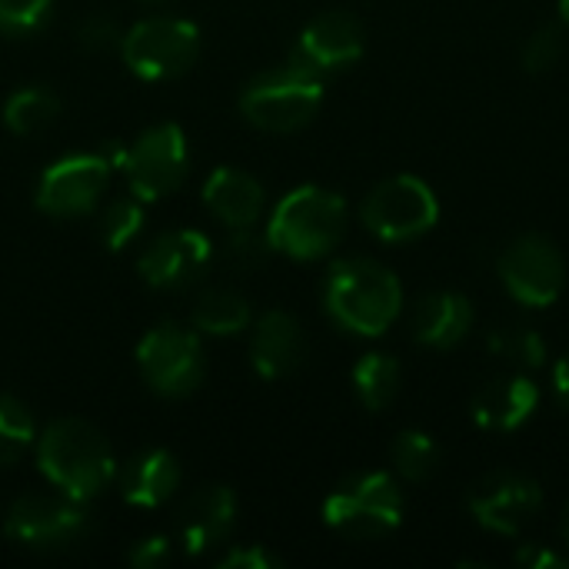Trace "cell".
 <instances>
[{
  "instance_id": "3",
  "label": "cell",
  "mask_w": 569,
  "mask_h": 569,
  "mask_svg": "<svg viewBox=\"0 0 569 569\" xmlns=\"http://www.w3.org/2000/svg\"><path fill=\"white\" fill-rule=\"evenodd\" d=\"M347 233V203L340 193L327 187H297L290 190L270 223H267V240L277 253L293 257V260H320Z\"/></svg>"
},
{
  "instance_id": "23",
  "label": "cell",
  "mask_w": 569,
  "mask_h": 569,
  "mask_svg": "<svg viewBox=\"0 0 569 569\" xmlns=\"http://www.w3.org/2000/svg\"><path fill=\"white\" fill-rule=\"evenodd\" d=\"M57 117H60V100L47 87H20L3 103V123L17 137L43 133L47 127H53Z\"/></svg>"
},
{
  "instance_id": "38",
  "label": "cell",
  "mask_w": 569,
  "mask_h": 569,
  "mask_svg": "<svg viewBox=\"0 0 569 569\" xmlns=\"http://www.w3.org/2000/svg\"><path fill=\"white\" fill-rule=\"evenodd\" d=\"M560 20L569 27V0H560Z\"/></svg>"
},
{
  "instance_id": "5",
  "label": "cell",
  "mask_w": 569,
  "mask_h": 569,
  "mask_svg": "<svg viewBox=\"0 0 569 569\" xmlns=\"http://www.w3.org/2000/svg\"><path fill=\"white\" fill-rule=\"evenodd\" d=\"M323 520L350 540H380L400 527L403 493L390 473H360L327 497Z\"/></svg>"
},
{
  "instance_id": "34",
  "label": "cell",
  "mask_w": 569,
  "mask_h": 569,
  "mask_svg": "<svg viewBox=\"0 0 569 569\" xmlns=\"http://www.w3.org/2000/svg\"><path fill=\"white\" fill-rule=\"evenodd\" d=\"M127 560L137 569H160L170 560V540L167 537H147L127 553Z\"/></svg>"
},
{
  "instance_id": "28",
  "label": "cell",
  "mask_w": 569,
  "mask_h": 569,
  "mask_svg": "<svg viewBox=\"0 0 569 569\" xmlns=\"http://www.w3.org/2000/svg\"><path fill=\"white\" fill-rule=\"evenodd\" d=\"M487 347H490V353H497L510 363H520L527 370H537L547 360L543 337L537 330H527V327H500L487 337Z\"/></svg>"
},
{
  "instance_id": "4",
  "label": "cell",
  "mask_w": 569,
  "mask_h": 569,
  "mask_svg": "<svg viewBox=\"0 0 569 569\" xmlns=\"http://www.w3.org/2000/svg\"><path fill=\"white\" fill-rule=\"evenodd\" d=\"M323 103V77L290 60L263 70L240 93V113L267 133H293L307 127Z\"/></svg>"
},
{
  "instance_id": "31",
  "label": "cell",
  "mask_w": 569,
  "mask_h": 569,
  "mask_svg": "<svg viewBox=\"0 0 569 569\" xmlns=\"http://www.w3.org/2000/svg\"><path fill=\"white\" fill-rule=\"evenodd\" d=\"M53 0H0V37H30L50 20Z\"/></svg>"
},
{
  "instance_id": "36",
  "label": "cell",
  "mask_w": 569,
  "mask_h": 569,
  "mask_svg": "<svg viewBox=\"0 0 569 569\" xmlns=\"http://www.w3.org/2000/svg\"><path fill=\"white\" fill-rule=\"evenodd\" d=\"M553 390H557L560 407L569 410V353L567 357H560L557 367H553Z\"/></svg>"
},
{
  "instance_id": "12",
  "label": "cell",
  "mask_w": 569,
  "mask_h": 569,
  "mask_svg": "<svg viewBox=\"0 0 569 569\" xmlns=\"http://www.w3.org/2000/svg\"><path fill=\"white\" fill-rule=\"evenodd\" d=\"M110 160L103 153H73L57 163H50L37 183V207L47 217L70 220L90 213L107 183H110Z\"/></svg>"
},
{
  "instance_id": "6",
  "label": "cell",
  "mask_w": 569,
  "mask_h": 569,
  "mask_svg": "<svg viewBox=\"0 0 569 569\" xmlns=\"http://www.w3.org/2000/svg\"><path fill=\"white\" fill-rule=\"evenodd\" d=\"M137 367L153 393L180 400L203 383V373H207L203 343H200L197 330L163 320L143 333V340L137 347Z\"/></svg>"
},
{
  "instance_id": "17",
  "label": "cell",
  "mask_w": 569,
  "mask_h": 569,
  "mask_svg": "<svg viewBox=\"0 0 569 569\" xmlns=\"http://www.w3.org/2000/svg\"><path fill=\"white\" fill-rule=\"evenodd\" d=\"M307 360V333L297 317L270 310L257 320L250 340V363L263 380H283Z\"/></svg>"
},
{
  "instance_id": "11",
  "label": "cell",
  "mask_w": 569,
  "mask_h": 569,
  "mask_svg": "<svg viewBox=\"0 0 569 569\" xmlns=\"http://www.w3.org/2000/svg\"><path fill=\"white\" fill-rule=\"evenodd\" d=\"M500 280L523 307H553L567 287V263L553 240L543 233H523L500 253Z\"/></svg>"
},
{
  "instance_id": "37",
  "label": "cell",
  "mask_w": 569,
  "mask_h": 569,
  "mask_svg": "<svg viewBox=\"0 0 569 569\" xmlns=\"http://www.w3.org/2000/svg\"><path fill=\"white\" fill-rule=\"evenodd\" d=\"M560 533H563V540H567V547H569V503H567V510H563V523H560Z\"/></svg>"
},
{
  "instance_id": "27",
  "label": "cell",
  "mask_w": 569,
  "mask_h": 569,
  "mask_svg": "<svg viewBox=\"0 0 569 569\" xmlns=\"http://www.w3.org/2000/svg\"><path fill=\"white\" fill-rule=\"evenodd\" d=\"M270 250L267 233L260 237L250 227H230V237L217 247V257L230 273H253L270 260Z\"/></svg>"
},
{
  "instance_id": "26",
  "label": "cell",
  "mask_w": 569,
  "mask_h": 569,
  "mask_svg": "<svg viewBox=\"0 0 569 569\" xmlns=\"http://www.w3.org/2000/svg\"><path fill=\"white\" fill-rule=\"evenodd\" d=\"M393 467L403 480L410 483H423L437 473L440 467V450L433 443L430 433L423 430H403L397 440H393Z\"/></svg>"
},
{
  "instance_id": "18",
  "label": "cell",
  "mask_w": 569,
  "mask_h": 569,
  "mask_svg": "<svg viewBox=\"0 0 569 569\" xmlns=\"http://www.w3.org/2000/svg\"><path fill=\"white\" fill-rule=\"evenodd\" d=\"M540 407V387L530 377H500L483 383L473 397V420L480 430L510 433L520 430Z\"/></svg>"
},
{
  "instance_id": "32",
  "label": "cell",
  "mask_w": 569,
  "mask_h": 569,
  "mask_svg": "<svg viewBox=\"0 0 569 569\" xmlns=\"http://www.w3.org/2000/svg\"><path fill=\"white\" fill-rule=\"evenodd\" d=\"M123 40V30L117 27L113 17L107 13H90L80 27H77V43L90 53H100V50H110V47H120Z\"/></svg>"
},
{
  "instance_id": "15",
  "label": "cell",
  "mask_w": 569,
  "mask_h": 569,
  "mask_svg": "<svg viewBox=\"0 0 569 569\" xmlns=\"http://www.w3.org/2000/svg\"><path fill=\"white\" fill-rule=\"evenodd\" d=\"M360 57H363V27H360V20L353 13H343V10H330V13L313 17L303 27L290 60H297L307 70L323 77L330 70H343V67L357 63Z\"/></svg>"
},
{
  "instance_id": "7",
  "label": "cell",
  "mask_w": 569,
  "mask_h": 569,
  "mask_svg": "<svg viewBox=\"0 0 569 569\" xmlns=\"http://www.w3.org/2000/svg\"><path fill=\"white\" fill-rule=\"evenodd\" d=\"M123 63L143 80H173L200 57V30L180 17H147L120 40Z\"/></svg>"
},
{
  "instance_id": "16",
  "label": "cell",
  "mask_w": 569,
  "mask_h": 569,
  "mask_svg": "<svg viewBox=\"0 0 569 569\" xmlns=\"http://www.w3.org/2000/svg\"><path fill=\"white\" fill-rule=\"evenodd\" d=\"M237 520V497L230 487H200L187 497V503L177 513V533L190 557L210 553L220 547Z\"/></svg>"
},
{
  "instance_id": "30",
  "label": "cell",
  "mask_w": 569,
  "mask_h": 569,
  "mask_svg": "<svg viewBox=\"0 0 569 569\" xmlns=\"http://www.w3.org/2000/svg\"><path fill=\"white\" fill-rule=\"evenodd\" d=\"M569 50V27L560 20V23H543L533 30V37L527 40L523 47V67L530 73H547L553 70Z\"/></svg>"
},
{
  "instance_id": "24",
  "label": "cell",
  "mask_w": 569,
  "mask_h": 569,
  "mask_svg": "<svg viewBox=\"0 0 569 569\" xmlns=\"http://www.w3.org/2000/svg\"><path fill=\"white\" fill-rule=\"evenodd\" d=\"M353 387H357L360 403L367 410L380 413L393 403V397L400 390V363L387 353H367L353 367Z\"/></svg>"
},
{
  "instance_id": "9",
  "label": "cell",
  "mask_w": 569,
  "mask_h": 569,
  "mask_svg": "<svg viewBox=\"0 0 569 569\" xmlns=\"http://www.w3.org/2000/svg\"><path fill=\"white\" fill-rule=\"evenodd\" d=\"M367 230L387 243H407L423 237L427 230H433L437 217H440V203L437 193L430 190V183H423L420 177L400 173L390 177L383 183H377L360 210Z\"/></svg>"
},
{
  "instance_id": "13",
  "label": "cell",
  "mask_w": 569,
  "mask_h": 569,
  "mask_svg": "<svg viewBox=\"0 0 569 569\" xmlns=\"http://www.w3.org/2000/svg\"><path fill=\"white\" fill-rule=\"evenodd\" d=\"M467 507L483 530L517 537L540 513L543 490L533 477L523 473H490L470 490Z\"/></svg>"
},
{
  "instance_id": "20",
  "label": "cell",
  "mask_w": 569,
  "mask_h": 569,
  "mask_svg": "<svg viewBox=\"0 0 569 569\" xmlns=\"http://www.w3.org/2000/svg\"><path fill=\"white\" fill-rule=\"evenodd\" d=\"M470 330H473V307L463 293L443 290V293H430L417 303L413 333L423 347L450 350L460 340H467Z\"/></svg>"
},
{
  "instance_id": "19",
  "label": "cell",
  "mask_w": 569,
  "mask_h": 569,
  "mask_svg": "<svg viewBox=\"0 0 569 569\" xmlns=\"http://www.w3.org/2000/svg\"><path fill=\"white\" fill-rule=\"evenodd\" d=\"M207 210L227 227H253L263 213V187L237 167H217L203 183Z\"/></svg>"
},
{
  "instance_id": "35",
  "label": "cell",
  "mask_w": 569,
  "mask_h": 569,
  "mask_svg": "<svg viewBox=\"0 0 569 569\" xmlns=\"http://www.w3.org/2000/svg\"><path fill=\"white\" fill-rule=\"evenodd\" d=\"M517 563L527 569H567L569 567L567 557H560V553H553V550H547V547H540V543H527L523 550H517Z\"/></svg>"
},
{
  "instance_id": "39",
  "label": "cell",
  "mask_w": 569,
  "mask_h": 569,
  "mask_svg": "<svg viewBox=\"0 0 569 569\" xmlns=\"http://www.w3.org/2000/svg\"><path fill=\"white\" fill-rule=\"evenodd\" d=\"M143 3H153L157 7V3H170V0H143Z\"/></svg>"
},
{
  "instance_id": "1",
  "label": "cell",
  "mask_w": 569,
  "mask_h": 569,
  "mask_svg": "<svg viewBox=\"0 0 569 569\" xmlns=\"http://www.w3.org/2000/svg\"><path fill=\"white\" fill-rule=\"evenodd\" d=\"M323 307L337 327L357 337H380L393 327L403 307L397 273L370 257L337 260L323 283Z\"/></svg>"
},
{
  "instance_id": "33",
  "label": "cell",
  "mask_w": 569,
  "mask_h": 569,
  "mask_svg": "<svg viewBox=\"0 0 569 569\" xmlns=\"http://www.w3.org/2000/svg\"><path fill=\"white\" fill-rule=\"evenodd\" d=\"M220 567L223 569H280L283 567V560H280V557H273L270 550H263V547L250 543V547H240V550L227 553V557L220 560Z\"/></svg>"
},
{
  "instance_id": "25",
  "label": "cell",
  "mask_w": 569,
  "mask_h": 569,
  "mask_svg": "<svg viewBox=\"0 0 569 569\" xmlns=\"http://www.w3.org/2000/svg\"><path fill=\"white\" fill-rule=\"evenodd\" d=\"M33 440L37 423L27 403L10 393H0V467H13Z\"/></svg>"
},
{
  "instance_id": "10",
  "label": "cell",
  "mask_w": 569,
  "mask_h": 569,
  "mask_svg": "<svg viewBox=\"0 0 569 569\" xmlns=\"http://www.w3.org/2000/svg\"><path fill=\"white\" fill-rule=\"evenodd\" d=\"M187 167H190L187 137L177 123L147 127L127 147V157H123L127 183H130L133 197H140L143 203L170 197L183 183Z\"/></svg>"
},
{
  "instance_id": "14",
  "label": "cell",
  "mask_w": 569,
  "mask_h": 569,
  "mask_svg": "<svg viewBox=\"0 0 569 569\" xmlns=\"http://www.w3.org/2000/svg\"><path fill=\"white\" fill-rule=\"evenodd\" d=\"M213 263V243L200 230H167L137 260V270L153 290H187Z\"/></svg>"
},
{
  "instance_id": "21",
  "label": "cell",
  "mask_w": 569,
  "mask_h": 569,
  "mask_svg": "<svg viewBox=\"0 0 569 569\" xmlns=\"http://www.w3.org/2000/svg\"><path fill=\"white\" fill-rule=\"evenodd\" d=\"M177 487H180V463L170 450H143L120 473L123 500L143 510L167 503L177 493Z\"/></svg>"
},
{
  "instance_id": "22",
  "label": "cell",
  "mask_w": 569,
  "mask_h": 569,
  "mask_svg": "<svg viewBox=\"0 0 569 569\" xmlns=\"http://www.w3.org/2000/svg\"><path fill=\"white\" fill-rule=\"evenodd\" d=\"M190 320H193V330L207 337H237L240 330L250 327V303L237 290L213 287L197 297Z\"/></svg>"
},
{
  "instance_id": "2",
  "label": "cell",
  "mask_w": 569,
  "mask_h": 569,
  "mask_svg": "<svg viewBox=\"0 0 569 569\" xmlns=\"http://www.w3.org/2000/svg\"><path fill=\"white\" fill-rule=\"evenodd\" d=\"M37 463L40 473L70 500H93L100 497L113 477H117V460L107 443V437L77 417L53 420L37 443Z\"/></svg>"
},
{
  "instance_id": "29",
  "label": "cell",
  "mask_w": 569,
  "mask_h": 569,
  "mask_svg": "<svg viewBox=\"0 0 569 569\" xmlns=\"http://www.w3.org/2000/svg\"><path fill=\"white\" fill-rule=\"evenodd\" d=\"M143 230V200L140 197H120L107 203L100 213V240L110 250H123L137 233Z\"/></svg>"
},
{
  "instance_id": "8",
  "label": "cell",
  "mask_w": 569,
  "mask_h": 569,
  "mask_svg": "<svg viewBox=\"0 0 569 569\" xmlns=\"http://www.w3.org/2000/svg\"><path fill=\"white\" fill-rule=\"evenodd\" d=\"M3 533L37 553L70 550L83 543L93 533V520L83 510L80 500L70 497H50V493H30L20 497L3 520Z\"/></svg>"
}]
</instances>
